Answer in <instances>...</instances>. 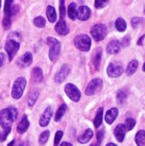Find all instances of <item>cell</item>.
Here are the masks:
<instances>
[{
  "mask_svg": "<svg viewBox=\"0 0 145 146\" xmlns=\"http://www.w3.org/2000/svg\"><path fill=\"white\" fill-rule=\"evenodd\" d=\"M126 132V129L125 125H123V124H119L115 127L114 133H115V136L116 139L119 142H123V140L125 139Z\"/></svg>",
  "mask_w": 145,
  "mask_h": 146,
  "instance_id": "5bb4252c",
  "label": "cell"
},
{
  "mask_svg": "<svg viewBox=\"0 0 145 146\" xmlns=\"http://www.w3.org/2000/svg\"><path fill=\"white\" fill-rule=\"evenodd\" d=\"M101 58H102V51H101V49H98V50L95 56V58H94V63H95L97 68H99V65L101 62Z\"/></svg>",
  "mask_w": 145,
  "mask_h": 146,
  "instance_id": "836d02e7",
  "label": "cell"
},
{
  "mask_svg": "<svg viewBox=\"0 0 145 146\" xmlns=\"http://www.w3.org/2000/svg\"><path fill=\"white\" fill-rule=\"evenodd\" d=\"M46 15L48 17V20L50 22H55L56 20V12L54 9V7L49 5L47 7V10H46Z\"/></svg>",
  "mask_w": 145,
  "mask_h": 146,
  "instance_id": "ffe728a7",
  "label": "cell"
},
{
  "mask_svg": "<svg viewBox=\"0 0 145 146\" xmlns=\"http://www.w3.org/2000/svg\"><path fill=\"white\" fill-rule=\"evenodd\" d=\"M47 44L50 45V52H49L50 59V61L55 62L57 59L61 51V43L57 39L52 37H49L47 38Z\"/></svg>",
  "mask_w": 145,
  "mask_h": 146,
  "instance_id": "7a4b0ae2",
  "label": "cell"
},
{
  "mask_svg": "<svg viewBox=\"0 0 145 146\" xmlns=\"http://www.w3.org/2000/svg\"><path fill=\"white\" fill-rule=\"evenodd\" d=\"M107 33H108L107 27L105 25H103V24H97V25H95L92 27L91 31V33L93 38L96 41L103 40L106 37Z\"/></svg>",
  "mask_w": 145,
  "mask_h": 146,
  "instance_id": "5b68a950",
  "label": "cell"
},
{
  "mask_svg": "<svg viewBox=\"0 0 145 146\" xmlns=\"http://www.w3.org/2000/svg\"><path fill=\"white\" fill-rule=\"evenodd\" d=\"M136 143L138 146H145V131L141 130L139 131L135 138Z\"/></svg>",
  "mask_w": 145,
  "mask_h": 146,
  "instance_id": "cb8c5ba5",
  "label": "cell"
},
{
  "mask_svg": "<svg viewBox=\"0 0 145 146\" xmlns=\"http://www.w3.org/2000/svg\"><path fill=\"white\" fill-rule=\"evenodd\" d=\"M13 35H15V33H13ZM19 37H20V35L18 33L15 35V37L12 36V34L10 33L9 36V39L7 40V42L5 44L4 48H5V50L8 53L9 58L10 61L14 58L15 55L17 53L18 50L20 48V43L18 41H16L15 38H19Z\"/></svg>",
  "mask_w": 145,
  "mask_h": 146,
  "instance_id": "6da1fadb",
  "label": "cell"
},
{
  "mask_svg": "<svg viewBox=\"0 0 145 146\" xmlns=\"http://www.w3.org/2000/svg\"><path fill=\"white\" fill-rule=\"evenodd\" d=\"M67 110V105L66 104H62L60 106V108L58 109L56 114V116H55V121H60V120L62 118V116L64 115L65 112Z\"/></svg>",
  "mask_w": 145,
  "mask_h": 146,
  "instance_id": "4316f807",
  "label": "cell"
},
{
  "mask_svg": "<svg viewBox=\"0 0 145 146\" xmlns=\"http://www.w3.org/2000/svg\"><path fill=\"white\" fill-rule=\"evenodd\" d=\"M61 146H73L71 144H69V143H68V142H63L62 145H61Z\"/></svg>",
  "mask_w": 145,
  "mask_h": 146,
  "instance_id": "bcb514c9",
  "label": "cell"
},
{
  "mask_svg": "<svg viewBox=\"0 0 145 146\" xmlns=\"http://www.w3.org/2000/svg\"><path fill=\"white\" fill-rule=\"evenodd\" d=\"M91 14V11L87 6H80L77 11V17L80 21H86L90 18Z\"/></svg>",
  "mask_w": 145,
  "mask_h": 146,
  "instance_id": "4fadbf2b",
  "label": "cell"
},
{
  "mask_svg": "<svg viewBox=\"0 0 145 146\" xmlns=\"http://www.w3.org/2000/svg\"><path fill=\"white\" fill-rule=\"evenodd\" d=\"M17 146H23V145H22V144H21V143H20V144H19Z\"/></svg>",
  "mask_w": 145,
  "mask_h": 146,
  "instance_id": "681fc988",
  "label": "cell"
},
{
  "mask_svg": "<svg viewBox=\"0 0 145 146\" xmlns=\"http://www.w3.org/2000/svg\"><path fill=\"white\" fill-rule=\"evenodd\" d=\"M106 146H117L116 145H115V144H113V143H109V144H108Z\"/></svg>",
  "mask_w": 145,
  "mask_h": 146,
  "instance_id": "c3c4849f",
  "label": "cell"
},
{
  "mask_svg": "<svg viewBox=\"0 0 145 146\" xmlns=\"http://www.w3.org/2000/svg\"><path fill=\"white\" fill-rule=\"evenodd\" d=\"M119 114V111L116 108H113L111 110H109L105 115V121L108 124H112L114 122V121L116 119L117 115Z\"/></svg>",
  "mask_w": 145,
  "mask_h": 146,
  "instance_id": "e0dca14e",
  "label": "cell"
},
{
  "mask_svg": "<svg viewBox=\"0 0 145 146\" xmlns=\"http://www.w3.org/2000/svg\"><path fill=\"white\" fill-rule=\"evenodd\" d=\"M8 146H15V140L11 141V142L8 145Z\"/></svg>",
  "mask_w": 145,
  "mask_h": 146,
  "instance_id": "7dc6e473",
  "label": "cell"
},
{
  "mask_svg": "<svg viewBox=\"0 0 145 146\" xmlns=\"http://www.w3.org/2000/svg\"><path fill=\"white\" fill-rule=\"evenodd\" d=\"M91 146H96V145H91Z\"/></svg>",
  "mask_w": 145,
  "mask_h": 146,
  "instance_id": "f5cc1de1",
  "label": "cell"
},
{
  "mask_svg": "<svg viewBox=\"0 0 145 146\" xmlns=\"http://www.w3.org/2000/svg\"><path fill=\"white\" fill-rule=\"evenodd\" d=\"M70 73V68L67 65V64H63L60 69V71L56 74V78H55V80L56 83L60 84L62 83V81L65 80V79L68 77V75Z\"/></svg>",
  "mask_w": 145,
  "mask_h": 146,
  "instance_id": "30bf717a",
  "label": "cell"
},
{
  "mask_svg": "<svg viewBox=\"0 0 145 146\" xmlns=\"http://www.w3.org/2000/svg\"><path fill=\"white\" fill-rule=\"evenodd\" d=\"M59 9H60V16L61 18H64L65 14H66V9H65V0H60V6H59Z\"/></svg>",
  "mask_w": 145,
  "mask_h": 146,
  "instance_id": "d590c367",
  "label": "cell"
},
{
  "mask_svg": "<svg viewBox=\"0 0 145 146\" xmlns=\"http://www.w3.org/2000/svg\"><path fill=\"white\" fill-rule=\"evenodd\" d=\"M103 87V80L101 79L92 80L87 86L85 90V94L87 96H92L98 92Z\"/></svg>",
  "mask_w": 145,
  "mask_h": 146,
  "instance_id": "52a82bcc",
  "label": "cell"
},
{
  "mask_svg": "<svg viewBox=\"0 0 145 146\" xmlns=\"http://www.w3.org/2000/svg\"><path fill=\"white\" fill-rule=\"evenodd\" d=\"M68 16L71 20L74 21L77 17V6H76V3H72L69 4L68 6Z\"/></svg>",
  "mask_w": 145,
  "mask_h": 146,
  "instance_id": "44dd1931",
  "label": "cell"
},
{
  "mask_svg": "<svg viewBox=\"0 0 145 146\" xmlns=\"http://www.w3.org/2000/svg\"><path fill=\"white\" fill-rule=\"evenodd\" d=\"M103 108H100L97 110V115H96L95 120H94V126H95V127H98L102 124V121H103Z\"/></svg>",
  "mask_w": 145,
  "mask_h": 146,
  "instance_id": "d4e9b609",
  "label": "cell"
},
{
  "mask_svg": "<svg viewBox=\"0 0 145 146\" xmlns=\"http://www.w3.org/2000/svg\"><path fill=\"white\" fill-rule=\"evenodd\" d=\"M142 21L143 20L141 18H139V17H134V18H132V27H137L141 23Z\"/></svg>",
  "mask_w": 145,
  "mask_h": 146,
  "instance_id": "60d3db41",
  "label": "cell"
},
{
  "mask_svg": "<svg viewBox=\"0 0 145 146\" xmlns=\"http://www.w3.org/2000/svg\"><path fill=\"white\" fill-rule=\"evenodd\" d=\"M33 23L38 27H44L45 26V20L42 16H38L33 20Z\"/></svg>",
  "mask_w": 145,
  "mask_h": 146,
  "instance_id": "4dcf8cb0",
  "label": "cell"
},
{
  "mask_svg": "<svg viewBox=\"0 0 145 146\" xmlns=\"http://www.w3.org/2000/svg\"><path fill=\"white\" fill-rule=\"evenodd\" d=\"M55 30L57 33L61 34V35H66L69 32V29L68 27H67L66 25V22L63 21V20H61L59 21L56 24V27H55Z\"/></svg>",
  "mask_w": 145,
  "mask_h": 146,
  "instance_id": "9a60e30c",
  "label": "cell"
},
{
  "mask_svg": "<svg viewBox=\"0 0 145 146\" xmlns=\"http://www.w3.org/2000/svg\"><path fill=\"white\" fill-rule=\"evenodd\" d=\"M32 76H33V80H34L35 82H40V81H42V80H43V73H42V70L39 68H33Z\"/></svg>",
  "mask_w": 145,
  "mask_h": 146,
  "instance_id": "484cf974",
  "label": "cell"
},
{
  "mask_svg": "<svg viewBox=\"0 0 145 146\" xmlns=\"http://www.w3.org/2000/svg\"><path fill=\"white\" fill-rule=\"evenodd\" d=\"M115 27L118 31L124 32L126 29V22L123 18H118L115 21Z\"/></svg>",
  "mask_w": 145,
  "mask_h": 146,
  "instance_id": "83f0119b",
  "label": "cell"
},
{
  "mask_svg": "<svg viewBox=\"0 0 145 146\" xmlns=\"http://www.w3.org/2000/svg\"><path fill=\"white\" fill-rule=\"evenodd\" d=\"M144 68V71L145 72V63H144V68Z\"/></svg>",
  "mask_w": 145,
  "mask_h": 146,
  "instance_id": "f907efd6",
  "label": "cell"
},
{
  "mask_svg": "<svg viewBox=\"0 0 145 146\" xmlns=\"http://www.w3.org/2000/svg\"><path fill=\"white\" fill-rule=\"evenodd\" d=\"M38 98V91L34 90V91L31 92L29 93L28 97H27V104H28V105L31 106V107L33 106L35 104Z\"/></svg>",
  "mask_w": 145,
  "mask_h": 146,
  "instance_id": "7402d4cb",
  "label": "cell"
},
{
  "mask_svg": "<svg viewBox=\"0 0 145 146\" xmlns=\"http://www.w3.org/2000/svg\"><path fill=\"white\" fill-rule=\"evenodd\" d=\"M63 136V132L62 131H57L56 135H55V140H54V146H58Z\"/></svg>",
  "mask_w": 145,
  "mask_h": 146,
  "instance_id": "e575fe53",
  "label": "cell"
},
{
  "mask_svg": "<svg viewBox=\"0 0 145 146\" xmlns=\"http://www.w3.org/2000/svg\"><path fill=\"white\" fill-rule=\"evenodd\" d=\"M126 98H127V94L124 90H121V91H120L118 92V94H117V102L119 104H121L125 103Z\"/></svg>",
  "mask_w": 145,
  "mask_h": 146,
  "instance_id": "f546056e",
  "label": "cell"
},
{
  "mask_svg": "<svg viewBox=\"0 0 145 146\" xmlns=\"http://www.w3.org/2000/svg\"><path fill=\"white\" fill-rule=\"evenodd\" d=\"M121 50V44L117 40L111 41L107 46V52L109 54H116Z\"/></svg>",
  "mask_w": 145,
  "mask_h": 146,
  "instance_id": "2e32d148",
  "label": "cell"
},
{
  "mask_svg": "<svg viewBox=\"0 0 145 146\" xmlns=\"http://www.w3.org/2000/svg\"><path fill=\"white\" fill-rule=\"evenodd\" d=\"M52 114H53V110L51 107H48L44 112L43 113V115H41L40 119H39V125L41 127H46L50 121V118L52 116Z\"/></svg>",
  "mask_w": 145,
  "mask_h": 146,
  "instance_id": "8fae6325",
  "label": "cell"
},
{
  "mask_svg": "<svg viewBox=\"0 0 145 146\" xmlns=\"http://www.w3.org/2000/svg\"><path fill=\"white\" fill-rule=\"evenodd\" d=\"M1 4H2V1L0 0V8H1Z\"/></svg>",
  "mask_w": 145,
  "mask_h": 146,
  "instance_id": "816d5d0a",
  "label": "cell"
},
{
  "mask_svg": "<svg viewBox=\"0 0 145 146\" xmlns=\"http://www.w3.org/2000/svg\"><path fill=\"white\" fill-rule=\"evenodd\" d=\"M13 0H5L4 4V15L5 16L10 17L11 16V4Z\"/></svg>",
  "mask_w": 145,
  "mask_h": 146,
  "instance_id": "f1b7e54d",
  "label": "cell"
},
{
  "mask_svg": "<svg viewBox=\"0 0 145 146\" xmlns=\"http://www.w3.org/2000/svg\"><path fill=\"white\" fill-rule=\"evenodd\" d=\"M28 127H29V121H28L26 116L24 115L22 117L21 121H20V123L17 126V132L19 133H21L22 134V133H24L27 130Z\"/></svg>",
  "mask_w": 145,
  "mask_h": 146,
  "instance_id": "ac0fdd59",
  "label": "cell"
},
{
  "mask_svg": "<svg viewBox=\"0 0 145 146\" xmlns=\"http://www.w3.org/2000/svg\"><path fill=\"white\" fill-rule=\"evenodd\" d=\"M93 137V132L91 129H87L84 134H82L80 137H79L78 141L81 144H85L88 143Z\"/></svg>",
  "mask_w": 145,
  "mask_h": 146,
  "instance_id": "d6986e66",
  "label": "cell"
},
{
  "mask_svg": "<svg viewBox=\"0 0 145 146\" xmlns=\"http://www.w3.org/2000/svg\"><path fill=\"white\" fill-rule=\"evenodd\" d=\"M103 137H104V130H100L97 133V145L99 146L101 145L103 139Z\"/></svg>",
  "mask_w": 145,
  "mask_h": 146,
  "instance_id": "ab89813d",
  "label": "cell"
},
{
  "mask_svg": "<svg viewBox=\"0 0 145 146\" xmlns=\"http://www.w3.org/2000/svg\"><path fill=\"white\" fill-rule=\"evenodd\" d=\"M26 85V80L24 77H20L15 81L11 92V95L15 99H19L22 96Z\"/></svg>",
  "mask_w": 145,
  "mask_h": 146,
  "instance_id": "277c9868",
  "label": "cell"
},
{
  "mask_svg": "<svg viewBox=\"0 0 145 146\" xmlns=\"http://www.w3.org/2000/svg\"><path fill=\"white\" fill-rule=\"evenodd\" d=\"M8 110L10 111V113H11V115H12L14 120H15L16 117H17V110H16V109H15V107H13V106H10V107L8 108Z\"/></svg>",
  "mask_w": 145,
  "mask_h": 146,
  "instance_id": "7bdbcfd3",
  "label": "cell"
},
{
  "mask_svg": "<svg viewBox=\"0 0 145 146\" xmlns=\"http://www.w3.org/2000/svg\"><path fill=\"white\" fill-rule=\"evenodd\" d=\"M123 66L120 63H110L107 68V73L109 77H119L123 73Z\"/></svg>",
  "mask_w": 145,
  "mask_h": 146,
  "instance_id": "9c48e42d",
  "label": "cell"
},
{
  "mask_svg": "<svg viewBox=\"0 0 145 146\" xmlns=\"http://www.w3.org/2000/svg\"><path fill=\"white\" fill-rule=\"evenodd\" d=\"M32 62V55L31 52H26L19 60L17 61V64L21 68L28 67Z\"/></svg>",
  "mask_w": 145,
  "mask_h": 146,
  "instance_id": "7c38bea8",
  "label": "cell"
},
{
  "mask_svg": "<svg viewBox=\"0 0 145 146\" xmlns=\"http://www.w3.org/2000/svg\"><path fill=\"white\" fill-rule=\"evenodd\" d=\"M144 37H145V35H143V36H142V38H139V40H138V45H141V44H143L142 42H143V39L144 38Z\"/></svg>",
  "mask_w": 145,
  "mask_h": 146,
  "instance_id": "f6af8a7d",
  "label": "cell"
},
{
  "mask_svg": "<svg viewBox=\"0 0 145 146\" xmlns=\"http://www.w3.org/2000/svg\"><path fill=\"white\" fill-rule=\"evenodd\" d=\"M49 136H50V133H49V131H44V133H42V134L40 135L39 139H38L39 144H41V145H44V144L48 141V139H49Z\"/></svg>",
  "mask_w": 145,
  "mask_h": 146,
  "instance_id": "d6a6232c",
  "label": "cell"
},
{
  "mask_svg": "<svg viewBox=\"0 0 145 146\" xmlns=\"http://www.w3.org/2000/svg\"><path fill=\"white\" fill-rule=\"evenodd\" d=\"M109 0H95V7L97 9L103 8L107 5Z\"/></svg>",
  "mask_w": 145,
  "mask_h": 146,
  "instance_id": "8d00e7d4",
  "label": "cell"
},
{
  "mask_svg": "<svg viewBox=\"0 0 145 146\" xmlns=\"http://www.w3.org/2000/svg\"><path fill=\"white\" fill-rule=\"evenodd\" d=\"M11 26V21H10V17L4 16L3 20V27L4 29H9Z\"/></svg>",
  "mask_w": 145,
  "mask_h": 146,
  "instance_id": "74e56055",
  "label": "cell"
},
{
  "mask_svg": "<svg viewBox=\"0 0 145 146\" xmlns=\"http://www.w3.org/2000/svg\"><path fill=\"white\" fill-rule=\"evenodd\" d=\"M138 61H137V60H132V61L128 64V66H127V68H126V74H127V75H132V74H133L136 72V70H137V68H138Z\"/></svg>",
  "mask_w": 145,
  "mask_h": 146,
  "instance_id": "603a6c76",
  "label": "cell"
},
{
  "mask_svg": "<svg viewBox=\"0 0 145 146\" xmlns=\"http://www.w3.org/2000/svg\"><path fill=\"white\" fill-rule=\"evenodd\" d=\"M65 92H66L68 97L73 102H79V100L80 99L81 93H80L79 90L73 84H71V83L68 84L65 86Z\"/></svg>",
  "mask_w": 145,
  "mask_h": 146,
  "instance_id": "ba28073f",
  "label": "cell"
},
{
  "mask_svg": "<svg viewBox=\"0 0 145 146\" xmlns=\"http://www.w3.org/2000/svg\"><path fill=\"white\" fill-rule=\"evenodd\" d=\"M5 61V56L3 53H0V68L3 65Z\"/></svg>",
  "mask_w": 145,
  "mask_h": 146,
  "instance_id": "ee69618b",
  "label": "cell"
},
{
  "mask_svg": "<svg viewBox=\"0 0 145 146\" xmlns=\"http://www.w3.org/2000/svg\"><path fill=\"white\" fill-rule=\"evenodd\" d=\"M130 42H131L130 37H129V36H126V37L122 39V41H121V45L124 46V47H126V46H128V45L130 44Z\"/></svg>",
  "mask_w": 145,
  "mask_h": 146,
  "instance_id": "b9f144b4",
  "label": "cell"
},
{
  "mask_svg": "<svg viewBox=\"0 0 145 146\" xmlns=\"http://www.w3.org/2000/svg\"><path fill=\"white\" fill-rule=\"evenodd\" d=\"M75 46L83 51H88L91 45V39L87 34H79L74 38Z\"/></svg>",
  "mask_w": 145,
  "mask_h": 146,
  "instance_id": "3957f363",
  "label": "cell"
},
{
  "mask_svg": "<svg viewBox=\"0 0 145 146\" xmlns=\"http://www.w3.org/2000/svg\"><path fill=\"white\" fill-rule=\"evenodd\" d=\"M14 121L15 120L8 109H4L0 111V125L3 129L10 128Z\"/></svg>",
  "mask_w": 145,
  "mask_h": 146,
  "instance_id": "8992f818",
  "label": "cell"
},
{
  "mask_svg": "<svg viewBox=\"0 0 145 146\" xmlns=\"http://www.w3.org/2000/svg\"><path fill=\"white\" fill-rule=\"evenodd\" d=\"M9 133H10V128H6L4 129L3 133H0V142H3Z\"/></svg>",
  "mask_w": 145,
  "mask_h": 146,
  "instance_id": "f35d334b",
  "label": "cell"
},
{
  "mask_svg": "<svg viewBox=\"0 0 145 146\" xmlns=\"http://www.w3.org/2000/svg\"><path fill=\"white\" fill-rule=\"evenodd\" d=\"M135 124H136V121L135 120L132 119V118H127L126 120V124H125V127H126V129L127 131H131L134 127H135Z\"/></svg>",
  "mask_w": 145,
  "mask_h": 146,
  "instance_id": "1f68e13d",
  "label": "cell"
}]
</instances>
